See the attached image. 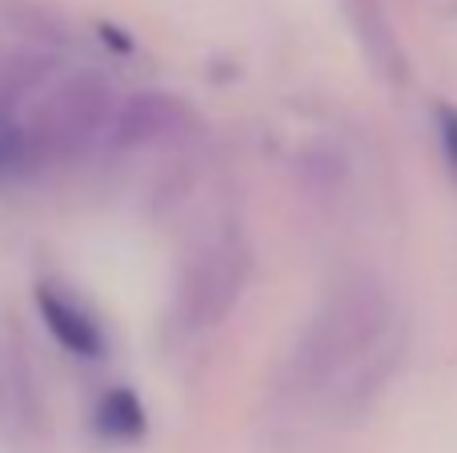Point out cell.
<instances>
[{"instance_id":"1","label":"cell","mask_w":457,"mask_h":453,"mask_svg":"<svg viewBox=\"0 0 457 453\" xmlns=\"http://www.w3.org/2000/svg\"><path fill=\"white\" fill-rule=\"evenodd\" d=\"M389 329H394V301L386 285L370 273H357L333 289L313 313L301 342L293 345L285 377L301 393L333 390L341 406H361L386 377L378 353H389Z\"/></svg>"},{"instance_id":"2","label":"cell","mask_w":457,"mask_h":453,"mask_svg":"<svg viewBox=\"0 0 457 453\" xmlns=\"http://www.w3.org/2000/svg\"><path fill=\"white\" fill-rule=\"evenodd\" d=\"M104 125H112L109 109V88L101 77L80 72L56 85V93L37 109L29 128V152L32 165L45 161H77L88 144L96 141Z\"/></svg>"},{"instance_id":"3","label":"cell","mask_w":457,"mask_h":453,"mask_svg":"<svg viewBox=\"0 0 457 453\" xmlns=\"http://www.w3.org/2000/svg\"><path fill=\"white\" fill-rule=\"evenodd\" d=\"M249 273H253V253L241 237H221L201 249L189 261V269H185L181 289H177L185 325L193 329L221 325L233 313V305L241 301Z\"/></svg>"},{"instance_id":"4","label":"cell","mask_w":457,"mask_h":453,"mask_svg":"<svg viewBox=\"0 0 457 453\" xmlns=\"http://www.w3.org/2000/svg\"><path fill=\"white\" fill-rule=\"evenodd\" d=\"M112 141L125 149H145V144H173L197 133V112L173 93H133L112 109L109 125Z\"/></svg>"},{"instance_id":"5","label":"cell","mask_w":457,"mask_h":453,"mask_svg":"<svg viewBox=\"0 0 457 453\" xmlns=\"http://www.w3.org/2000/svg\"><path fill=\"white\" fill-rule=\"evenodd\" d=\"M37 309H40L45 329L72 353V358H101L104 353L101 325H96L93 313H88L77 297H69L56 285H40L37 289Z\"/></svg>"},{"instance_id":"6","label":"cell","mask_w":457,"mask_h":453,"mask_svg":"<svg viewBox=\"0 0 457 453\" xmlns=\"http://www.w3.org/2000/svg\"><path fill=\"white\" fill-rule=\"evenodd\" d=\"M345 16L353 24L357 40H361V53L370 56V64L381 72L386 80L402 85L410 77V64H405V48L397 40L389 12L381 0H345Z\"/></svg>"},{"instance_id":"7","label":"cell","mask_w":457,"mask_h":453,"mask_svg":"<svg viewBox=\"0 0 457 453\" xmlns=\"http://www.w3.org/2000/svg\"><path fill=\"white\" fill-rule=\"evenodd\" d=\"M93 425H96V433L109 441H137V438H145L149 417H145L141 398H137L133 390H125V385H117V390H109L96 401Z\"/></svg>"},{"instance_id":"8","label":"cell","mask_w":457,"mask_h":453,"mask_svg":"<svg viewBox=\"0 0 457 453\" xmlns=\"http://www.w3.org/2000/svg\"><path fill=\"white\" fill-rule=\"evenodd\" d=\"M32 165L29 152V128H21L8 112H0V177L24 173Z\"/></svg>"},{"instance_id":"9","label":"cell","mask_w":457,"mask_h":453,"mask_svg":"<svg viewBox=\"0 0 457 453\" xmlns=\"http://www.w3.org/2000/svg\"><path fill=\"white\" fill-rule=\"evenodd\" d=\"M434 117H437V136H442V152L457 173V109L453 104H437Z\"/></svg>"}]
</instances>
